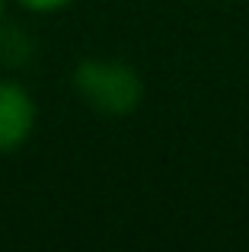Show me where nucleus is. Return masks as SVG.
<instances>
[{"label": "nucleus", "instance_id": "obj_1", "mask_svg": "<svg viewBox=\"0 0 249 252\" xmlns=\"http://www.w3.org/2000/svg\"><path fill=\"white\" fill-rule=\"evenodd\" d=\"M70 90L87 109L106 118H124L141 109L147 96L141 70L122 58H83L70 70Z\"/></svg>", "mask_w": 249, "mask_h": 252}, {"label": "nucleus", "instance_id": "obj_2", "mask_svg": "<svg viewBox=\"0 0 249 252\" xmlns=\"http://www.w3.org/2000/svg\"><path fill=\"white\" fill-rule=\"evenodd\" d=\"M38 105L32 90L16 77H0V157H13L32 141Z\"/></svg>", "mask_w": 249, "mask_h": 252}, {"label": "nucleus", "instance_id": "obj_3", "mask_svg": "<svg viewBox=\"0 0 249 252\" xmlns=\"http://www.w3.org/2000/svg\"><path fill=\"white\" fill-rule=\"evenodd\" d=\"M32 51H35V45H32L29 32L16 29V26H6V19H3V23H0V64L10 67V70L26 67Z\"/></svg>", "mask_w": 249, "mask_h": 252}, {"label": "nucleus", "instance_id": "obj_4", "mask_svg": "<svg viewBox=\"0 0 249 252\" xmlns=\"http://www.w3.org/2000/svg\"><path fill=\"white\" fill-rule=\"evenodd\" d=\"M13 3H16L19 10L32 13V16H51V13L67 10V6L77 3V0H13Z\"/></svg>", "mask_w": 249, "mask_h": 252}, {"label": "nucleus", "instance_id": "obj_5", "mask_svg": "<svg viewBox=\"0 0 249 252\" xmlns=\"http://www.w3.org/2000/svg\"><path fill=\"white\" fill-rule=\"evenodd\" d=\"M6 3H10V0H0V23L6 19Z\"/></svg>", "mask_w": 249, "mask_h": 252}]
</instances>
